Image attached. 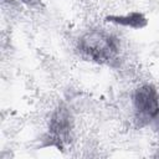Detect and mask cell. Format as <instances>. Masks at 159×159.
<instances>
[{"label":"cell","instance_id":"6da1fadb","mask_svg":"<svg viewBox=\"0 0 159 159\" xmlns=\"http://www.w3.org/2000/svg\"><path fill=\"white\" fill-rule=\"evenodd\" d=\"M80 51L96 62H109L118 52L117 40L99 31L86 34L78 42Z\"/></svg>","mask_w":159,"mask_h":159},{"label":"cell","instance_id":"7a4b0ae2","mask_svg":"<svg viewBox=\"0 0 159 159\" xmlns=\"http://www.w3.org/2000/svg\"><path fill=\"white\" fill-rule=\"evenodd\" d=\"M133 103L137 114L145 119L154 118L159 113V96L153 86L139 87L134 93Z\"/></svg>","mask_w":159,"mask_h":159},{"label":"cell","instance_id":"3957f363","mask_svg":"<svg viewBox=\"0 0 159 159\" xmlns=\"http://www.w3.org/2000/svg\"><path fill=\"white\" fill-rule=\"evenodd\" d=\"M70 119H71L70 113L67 112L66 108L62 107H60L51 118V123H50V138L52 140L51 143L61 149L70 137V129H71Z\"/></svg>","mask_w":159,"mask_h":159},{"label":"cell","instance_id":"277c9868","mask_svg":"<svg viewBox=\"0 0 159 159\" xmlns=\"http://www.w3.org/2000/svg\"><path fill=\"white\" fill-rule=\"evenodd\" d=\"M107 20L133 29H142L147 25V19L140 12H130L125 16H108Z\"/></svg>","mask_w":159,"mask_h":159},{"label":"cell","instance_id":"5b68a950","mask_svg":"<svg viewBox=\"0 0 159 159\" xmlns=\"http://www.w3.org/2000/svg\"><path fill=\"white\" fill-rule=\"evenodd\" d=\"M22 2H25L26 5L31 6V7H35V6H39L41 4V0H21Z\"/></svg>","mask_w":159,"mask_h":159}]
</instances>
